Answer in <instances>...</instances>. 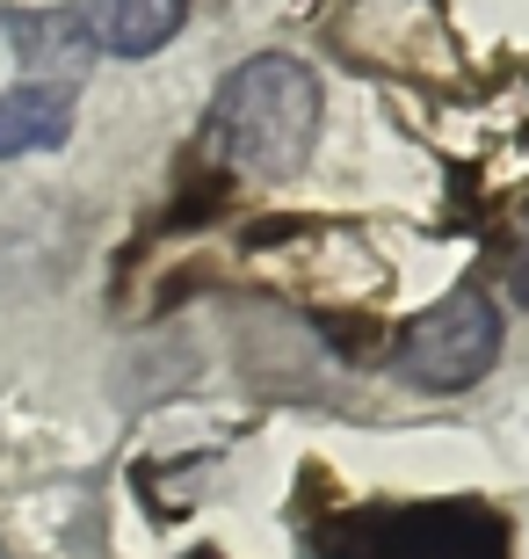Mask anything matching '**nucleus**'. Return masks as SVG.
<instances>
[{
	"instance_id": "nucleus-2",
	"label": "nucleus",
	"mask_w": 529,
	"mask_h": 559,
	"mask_svg": "<svg viewBox=\"0 0 529 559\" xmlns=\"http://www.w3.org/2000/svg\"><path fill=\"white\" fill-rule=\"evenodd\" d=\"M493 364H501V306L479 284L435 298L392 349V371L421 393H471Z\"/></svg>"
},
{
	"instance_id": "nucleus-7",
	"label": "nucleus",
	"mask_w": 529,
	"mask_h": 559,
	"mask_svg": "<svg viewBox=\"0 0 529 559\" xmlns=\"http://www.w3.org/2000/svg\"><path fill=\"white\" fill-rule=\"evenodd\" d=\"M0 559H8V552H0Z\"/></svg>"
},
{
	"instance_id": "nucleus-5",
	"label": "nucleus",
	"mask_w": 529,
	"mask_h": 559,
	"mask_svg": "<svg viewBox=\"0 0 529 559\" xmlns=\"http://www.w3.org/2000/svg\"><path fill=\"white\" fill-rule=\"evenodd\" d=\"M65 139H73V95H51V87H8L0 95V160L59 153Z\"/></svg>"
},
{
	"instance_id": "nucleus-6",
	"label": "nucleus",
	"mask_w": 529,
	"mask_h": 559,
	"mask_svg": "<svg viewBox=\"0 0 529 559\" xmlns=\"http://www.w3.org/2000/svg\"><path fill=\"white\" fill-rule=\"evenodd\" d=\"M508 290H515V306H529V218H522V233H515V254H508Z\"/></svg>"
},
{
	"instance_id": "nucleus-4",
	"label": "nucleus",
	"mask_w": 529,
	"mask_h": 559,
	"mask_svg": "<svg viewBox=\"0 0 529 559\" xmlns=\"http://www.w3.org/2000/svg\"><path fill=\"white\" fill-rule=\"evenodd\" d=\"M0 29H8V44H15V59H22V87L81 95L95 44L81 37V22H73V15H15V8H8Z\"/></svg>"
},
{
	"instance_id": "nucleus-3",
	"label": "nucleus",
	"mask_w": 529,
	"mask_h": 559,
	"mask_svg": "<svg viewBox=\"0 0 529 559\" xmlns=\"http://www.w3.org/2000/svg\"><path fill=\"white\" fill-rule=\"evenodd\" d=\"M73 22L109 59H153L182 37L189 0H73Z\"/></svg>"
},
{
	"instance_id": "nucleus-1",
	"label": "nucleus",
	"mask_w": 529,
	"mask_h": 559,
	"mask_svg": "<svg viewBox=\"0 0 529 559\" xmlns=\"http://www.w3.org/2000/svg\"><path fill=\"white\" fill-rule=\"evenodd\" d=\"M204 139L225 167L254 182H290L320 139V73L290 51H254L218 81Z\"/></svg>"
}]
</instances>
